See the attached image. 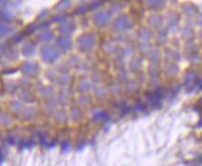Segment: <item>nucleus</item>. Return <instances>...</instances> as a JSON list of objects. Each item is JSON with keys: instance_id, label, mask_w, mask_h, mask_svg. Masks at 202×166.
<instances>
[{"instance_id": "nucleus-11", "label": "nucleus", "mask_w": 202, "mask_h": 166, "mask_svg": "<svg viewBox=\"0 0 202 166\" xmlns=\"http://www.w3.org/2000/svg\"><path fill=\"white\" fill-rule=\"evenodd\" d=\"M182 36L185 39H190L193 37V30L189 27H186L182 31Z\"/></svg>"}, {"instance_id": "nucleus-13", "label": "nucleus", "mask_w": 202, "mask_h": 166, "mask_svg": "<svg viewBox=\"0 0 202 166\" xmlns=\"http://www.w3.org/2000/svg\"><path fill=\"white\" fill-rule=\"evenodd\" d=\"M149 59L153 61H158L159 59H161V56H159V53L158 50H151L149 53Z\"/></svg>"}, {"instance_id": "nucleus-15", "label": "nucleus", "mask_w": 202, "mask_h": 166, "mask_svg": "<svg viewBox=\"0 0 202 166\" xmlns=\"http://www.w3.org/2000/svg\"><path fill=\"white\" fill-rule=\"evenodd\" d=\"M36 70V66L35 65H33V64H32V63H27V72L28 73H31V72H34Z\"/></svg>"}, {"instance_id": "nucleus-8", "label": "nucleus", "mask_w": 202, "mask_h": 166, "mask_svg": "<svg viewBox=\"0 0 202 166\" xmlns=\"http://www.w3.org/2000/svg\"><path fill=\"white\" fill-rule=\"evenodd\" d=\"M59 45L60 47L63 48L64 50H68L69 48L71 47L72 43H71V40H70V39H68L66 37H62L59 41Z\"/></svg>"}, {"instance_id": "nucleus-16", "label": "nucleus", "mask_w": 202, "mask_h": 166, "mask_svg": "<svg viewBox=\"0 0 202 166\" xmlns=\"http://www.w3.org/2000/svg\"><path fill=\"white\" fill-rule=\"evenodd\" d=\"M166 39V33H163V32H161L159 34H158V37H157V40L161 41V43H162L163 41Z\"/></svg>"}, {"instance_id": "nucleus-9", "label": "nucleus", "mask_w": 202, "mask_h": 166, "mask_svg": "<svg viewBox=\"0 0 202 166\" xmlns=\"http://www.w3.org/2000/svg\"><path fill=\"white\" fill-rule=\"evenodd\" d=\"M166 57H167V59H171V60H176L179 59L178 53L175 50L171 49V48H168V49L166 50Z\"/></svg>"}, {"instance_id": "nucleus-12", "label": "nucleus", "mask_w": 202, "mask_h": 166, "mask_svg": "<svg viewBox=\"0 0 202 166\" xmlns=\"http://www.w3.org/2000/svg\"><path fill=\"white\" fill-rule=\"evenodd\" d=\"M140 36L144 39H149L152 36V32L149 29H141L140 31Z\"/></svg>"}, {"instance_id": "nucleus-7", "label": "nucleus", "mask_w": 202, "mask_h": 166, "mask_svg": "<svg viewBox=\"0 0 202 166\" xmlns=\"http://www.w3.org/2000/svg\"><path fill=\"white\" fill-rule=\"evenodd\" d=\"M182 9H183V11L185 13L186 15H194L195 13H196V11H197L196 7H195L194 5H192V4H185V5H184Z\"/></svg>"}, {"instance_id": "nucleus-17", "label": "nucleus", "mask_w": 202, "mask_h": 166, "mask_svg": "<svg viewBox=\"0 0 202 166\" xmlns=\"http://www.w3.org/2000/svg\"><path fill=\"white\" fill-rule=\"evenodd\" d=\"M149 70L151 72V74L156 75L159 72V67H158V65H155V68H153V66L151 65V67L149 68Z\"/></svg>"}, {"instance_id": "nucleus-1", "label": "nucleus", "mask_w": 202, "mask_h": 166, "mask_svg": "<svg viewBox=\"0 0 202 166\" xmlns=\"http://www.w3.org/2000/svg\"><path fill=\"white\" fill-rule=\"evenodd\" d=\"M131 24H132V20H130V18L127 16H124V15L116 19V20L114 22V26L117 30L127 29L131 26Z\"/></svg>"}, {"instance_id": "nucleus-3", "label": "nucleus", "mask_w": 202, "mask_h": 166, "mask_svg": "<svg viewBox=\"0 0 202 166\" xmlns=\"http://www.w3.org/2000/svg\"><path fill=\"white\" fill-rule=\"evenodd\" d=\"M109 15L104 11L97 12L94 16V22L97 25H105L109 22Z\"/></svg>"}, {"instance_id": "nucleus-18", "label": "nucleus", "mask_w": 202, "mask_h": 166, "mask_svg": "<svg viewBox=\"0 0 202 166\" xmlns=\"http://www.w3.org/2000/svg\"><path fill=\"white\" fill-rule=\"evenodd\" d=\"M198 23L200 26H202V15H200V16L198 17Z\"/></svg>"}, {"instance_id": "nucleus-5", "label": "nucleus", "mask_w": 202, "mask_h": 166, "mask_svg": "<svg viewBox=\"0 0 202 166\" xmlns=\"http://www.w3.org/2000/svg\"><path fill=\"white\" fill-rule=\"evenodd\" d=\"M148 22L150 25L154 26V27H159L161 26L162 23V17L159 16V15H152L151 17H149L148 19Z\"/></svg>"}, {"instance_id": "nucleus-6", "label": "nucleus", "mask_w": 202, "mask_h": 166, "mask_svg": "<svg viewBox=\"0 0 202 166\" xmlns=\"http://www.w3.org/2000/svg\"><path fill=\"white\" fill-rule=\"evenodd\" d=\"M167 19H168L169 25L171 27H174L177 24V22H178L179 16H178L177 13H175V12H171V13H169V14H168Z\"/></svg>"}, {"instance_id": "nucleus-14", "label": "nucleus", "mask_w": 202, "mask_h": 166, "mask_svg": "<svg viewBox=\"0 0 202 166\" xmlns=\"http://www.w3.org/2000/svg\"><path fill=\"white\" fill-rule=\"evenodd\" d=\"M195 81V74L190 72L186 75V77H185V84L186 85H191L192 83Z\"/></svg>"}, {"instance_id": "nucleus-4", "label": "nucleus", "mask_w": 202, "mask_h": 166, "mask_svg": "<svg viewBox=\"0 0 202 166\" xmlns=\"http://www.w3.org/2000/svg\"><path fill=\"white\" fill-rule=\"evenodd\" d=\"M43 59H45L47 61H52L56 59L59 57V52L57 50H55L54 48L46 47L45 49H43Z\"/></svg>"}, {"instance_id": "nucleus-10", "label": "nucleus", "mask_w": 202, "mask_h": 166, "mask_svg": "<svg viewBox=\"0 0 202 166\" xmlns=\"http://www.w3.org/2000/svg\"><path fill=\"white\" fill-rule=\"evenodd\" d=\"M165 72H166L167 74H169V75L175 74V73H177V72H178V67H177V65H175V64L171 63V64H169L168 66H167V67L165 68Z\"/></svg>"}, {"instance_id": "nucleus-2", "label": "nucleus", "mask_w": 202, "mask_h": 166, "mask_svg": "<svg viewBox=\"0 0 202 166\" xmlns=\"http://www.w3.org/2000/svg\"><path fill=\"white\" fill-rule=\"evenodd\" d=\"M79 44L85 50H89L95 45V38L92 36H85L79 40Z\"/></svg>"}]
</instances>
